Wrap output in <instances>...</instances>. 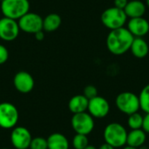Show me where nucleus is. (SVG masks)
I'll return each mask as SVG.
<instances>
[{
  "instance_id": "obj_31",
  "label": "nucleus",
  "mask_w": 149,
  "mask_h": 149,
  "mask_svg": "<svg viewBox=\"0 0 149 149\" xmlns=\"http://www.w3.org/2000/svg\"><path fill=\"white\" fill-rule=\"evenodd\" d=\"M84 149H98L97 148H95L94 146H93V145H88L87 147H86Z\"/></svg>"
},
{
  "instance_id": "obj_3",
  "label": "nucleus",
  "mask_w": 149,
  "mask_h": 149,
  "mask_svg": "<svg viewBox=\"0 0 149 149\" xmlns=\"http://www.w3.org/2000/svg\"><path fill=\"white\" fill-rule=\"evenodd\" d=\"M0 8L3 17L18 20L30 11V2L29 0H3Z\"/></svg>"
},
{
  "instance_id": "obj_34",
  "label": "nucleus",
  "mask_w": 149,
  "mask_h": 149,
  "mask_svg": "<svg viewBox=\"0 0 149 149\" xmlns=\"http://www.w3.org/2000/svg\"><path fill=\"white\" fill-rule=\"evenodd\" d=\"M2 149H10V148H2Z\"/></svg>"
},
{
  "instance_id": "obj_8",
  "label": "nucleus",
  "mask_w": 149,
  "mask_h": 149,
  "mask_svg": "<svg viewBox=\"0 0 149 149\" xmlns=\"http://www.w3.org/2000/svg\"><path fill=\"white\" fill-rule=\"evenodd\" d=\"M20 31L26 33L35 34L36 32L43 30V17L34 12H27L18 20Z\"/></svg>"
},
{
  "instance_id": "obj_28",
  "label": "nucleus",
  "mask_w": 149,
  "mask_h": 149,
  "mask_svg": "<svg viewBox=\"0 0 149 149\" xmlns=\"http://www.w3.org/2000/svg\"><path fill=\"white\" fill-rule=\"evenodd\" d=\"M34 37H35V38H36L38 41H42V40L45 38V32H44V30L36 32V33L34 34Z\"/></svg>"
},
{
  "instance_id": "obj_26",
  "label": "nucleus",
  "mask_w": 149,
  "mask_h": 149,
  "mask_svg": "<svg viewBox=\"0 0 149 149\" xmlns=\"http://www.w3.org/2000/svg\"><path fill=\"white\" fill-rule=\"evenodd\" d=\"M141 129L146 134H149V113H145V115L143 116V122H142Z\"/></svg>"
},
{
  "instance_id": "obj_4",
  "label": "nucleus",
  "mask_w": 149,
  "mask_h": 149,
  "mask_svg": "<svg viewBox=\"0 0 149 149\" xmlns=\"http://www.w3.org/2000/svg\"><path fill=\"white\" fill-rule=\"evenodd\" d=\"M115 105L118 110L126 115L137 113L141 109L139 96L132 92L119 93L115 99Z\"/></svg>"
},
{
  "instance_id": "obj_30",
  "label": "nucleus",
  "mask_w": 149,
  "mask_h": 149,
  "mask_svg": "<svg viewBox=\"0 0 149 149\" xmlns=\"http://www.w3.org/2000/svg\"><path fill=\"white\" fill-rule=\"evenodd\" d=\"M122 149H138L137 148H134V147H131V146H128V145H126L123 147Z\"/></svg>"
},
{
  "instance_id": "obj_2",
  "label": "nucleus",
  "mask_w": 149,
  "mask_h": 149,
  "mask_svg": "<svg viewBox=\"0 0 149 149\" xmlns=\"http://www.w3.org/2000/svg\"><path fill=\"white\" fill-rule=\"evenodd\" d=\"M127 134L128 132L123 125L118 122H111L104 128L103 137L106 143L114 148H120L127 145Z\"/></svg>"
},
{
  "instance_id": "obj_14",
  "label": "nucleus",
  "mask_w": 149,
  "mask_h": 149,
  "mask_svg": "<svg viewBox=\"0 0 149 149\" xmlns=\"http://www.w3.org/2000/svg\"><path fill=\"white\" fill-rule=\"evenodd\" d=\"M89 100L83 94H77L72 97L68 102V108L73 114L87 111Z\"/></svg>"
},
{
  "instance_id": "obj_20",
  "label": "nucleus",
  "mask_w": 149,
  "mask_h": 149,
  "mask_svg": "<svg viewBox=\"0 0 149 149\" xmlns=\"http://www.w3.org/2000/svg\"><path fill=\"white\" fill-rule=\"evenodd\" d=\"M141 109L145 113H149V84L145 86L139 94Z\"/></svg>"
},
{
  "instance_id": "obj_5",
  "label": "nucleus",
  "mask_w": 149,
  "mask_h": 149,
  "mask_svg": "<svg viewBox=\"0 0 149 149\" xmlns=\"http://www.w3.org/2000/svg\"><path fill=\"white\" fill-rule=\"evenodd\" d=\"M127 17L124 10L115 6L105 10L101 14V22L110 31L121 28L126 24Z\"/></svg>"
},
{
  "instance_id": "obj_15",
  "label": "nucleus",
  "mask_w": 149,
  "mask_h": 149,
  "mask_svg": "<svg viewBox=\"0 0 149 149\" xmlns=\"http://www.w3.org/2000/svg\"><path fill=\"white\" fill-rule=\"evenodd\" d=\"M146 8V4L141 0H132L128 1L127 6L124 9V11L127 17H141L145 14Z\"/></svg>"
},
{
  "instance_id": "obj_11",
  "label": "nucleus",
  "mask_w": 149,
  "mask_h": 149,
  "mask_svg": "<svg viewBox=\"0 0 149 149\" xmlns=\"http://www.w3.org/2000/svg\"><path fill=\"white\" fill-rule=\"evenodd\" d=\"M20 28L17 20L6 17L0 18V38L3 41L10 42L15 40L19 35Z\"/></svg>"
},
{
  "instance_id": "obj_1",
  "label": "nucleus",
  "mask_w": 149,
  "mask_h": 149,
  "mask_svg": "<svg viewBox=\"0 0 149 149\" xmlns=\"http://www.w3.org/2000/svg\"><path fill=\"white\" fill-rule=\"evenodd\" d=\"M134 37L124 26L110 31L107 37V47L114 55H122L130 50Z\"/></svg>"
},
{
  "instance_id": "obj_24",
  "label": "nucleus",
  "mask_w": 149,
  "mask_h": 149,
  "mask_svg": "<svg viewBox=\"0 0 149 149\" xmlns=\"http://www.w3.org/2000/svg\"><path fill=\"white\" fill-rule=\"evenodd\" d=\"M83 95L85 97H86L88 100H91L96 96H98V90L97 88L93 86V85H89V86H86L85 88H84V91H83Z\"/></svg>"
},
{
  "instance_id": "obj_9",
  "label": "nucleus",
  "mask_w": 149,
  "mask_h": 149,
  "mask_svg": "<svg viewBox=\"0 0 149 149\" xmlns=\"http://www.w3.org/2000/svg\"><path fill=\"white\" fill-rule=\"evenodd\" d=\"M10 140L12 147L15 149H28L32 136L29 129L26 127L16 126L11 130Z\"/></svg>"
},
{
  "instance_id": "obj_18",
  "label": "nucleus",
  "mask_w": 149,
  "mask_h": 149,
  "mask_svg": "<svg viewBox=\"0 0 149 149\" xmlns=\"http://www.w3.org/2000/svg\"><path fill=\"white\" fill-rule=\"evenodd\" d=\"M147 141V134L141 128V129H134L131 130L127 134V145L137 148L145 145V142Z\"/></svg>"
},
{
  "instance_id": "obj_29",
  "label": "nucleus",
  "mask_w": 149,
  "mask_h": 149,
  "mask_svg": "<svg viewBox=\"0 0 149 149\" xmlns=\"http://www.w3.org/2000/svg\"><path fill=\"white\" fill-rule=\"evenodd\" d=\"M98 149H116L114 148L113 146H111V145H109V144H107V143H104V144H102L100 148Z\"/></svg>"
},
{
  "instance_id": "obj_7",
  "label": "nucleus",
  "mask_w": 149,
  "mask_h": 149,
  "mask_svg": "<svg viewBox=\"0 0 149 149\" xmlns=\"http://www.w3.org/2000/svg\"><path fill=\"white\" fill-rule=\"evenodd\" d=\"M71 125L76 134L88 135L94 129V118L88 113H79L72 115Z\"/></svg>"
},
{
  "instance_id": "obj_17",
  "label": "nucleus",
  "mask_w": 149,
  "mask_h": 149,
  "mask_svg": "<svg viewBox=\"0 0 149 149\" xmlns=\"http://www.w3.org/2000/svg\"><path fill=\"white\" fill-rule=\"evenodd\" d=\"M130 51L135 58H143L148 54V44L143 38H134L131 45Z\"/></svg>"
},
{
  "instance_id": "obj_25",
  "label": "nucleus",
  "mask_w": 149,
  "mask_h": 149,
  "mask_svg": "<svg viewBox=\"0 0 149 149\" xmlns=\"http://www.w3.org/2000/svg\"><path fill=\"white\" fill-rule=\"evenodd\" d=\"M9 58V51L2 44H0V65H3Z\"/></svg>"
},
{
  "instance_id": "obj_6",
  "label": "nucleus",
  "mask_w": 149,
  "mask_h": 149,
  "mask_svg": "<svg viewBox=\"0 0 149 149\" xmlns=\"http://www.w3.org/2000/svg\"><path fill=\"white\" fill-rule=\"evenodd\" d=\"M19 120V113L16 106L10 102L0 103V127L3 129L14 128Z\"/></svg>"
},
{
  "instance_id": "obj_13",
  "label": "nucleus",
  "mask_w": 149,
  "mask_h": 149,
  "mask_svg": "<svg viewBox=\"0 0 149 149\" xmlns=\"http://www.w3.org/2000/svg\"><path fill=\"white\" fill-rule=\"evenodd\" d=\"M127 29L134 38H143L148 33L149 23L143 17L130 18Z\"/></svg>"
},
{
  "instance_id": "obj_19",
  "label": "nucleus",
  "mask_w": 149,
  "mask_h": 149,
  "mask_svg": "<svg viewBox=\"0 0 149 149\" xmlns=\"http://www.w3.org/2000/svg\"><path fill=\"white\" fill-rule=\"evenodd\" d=\"M61 17L57 13L48 14L43 18V30L46 32H52L57 31L61 25Z\"/></svg>"
},
{
  "instance_id": "obj_10",
  "label": "nucleus",
  "mask_w": 149,
  "mask_h": 149,
  "mask_svg": "<svg viewBox=\"0 0 149 149\" xmlns=\"http://www.w3.org/2000/svg\"><path fill=\"white\" fill-rule=\"evenodd\" d=\"M87 112L94 119L106 118L110 113V104L107 99L98 95L89 100Z\"/></svg>"
},
{
  "instance_id": "obj_23",
  "label": "nucleus",
  "mask_w": 149,
  "mask_h": 149,
  "mask_svg": "<svg viewBox=\"0 0 149 149\" xmlns=\"http://www.w3.org/2000/svg\"><path fill=\"white\" fill-rule=\"evenodd\" d=\"M30 149H48L47 145V140L43 137H35L32 138L31 144H30Z\"/></svg>"
},
{
  "instance_id": "obj_35",
  "label": "nucleus",
  "mask_w": 149,
  "mask_h": 149,
  "mask_svg": "<svg viewBox=\"0 0 149 149\" xmlns=\"http://www.w3.org/2000/svg\"><path fill=\"white\" fill-rule=\"evenodd\" d=\"M2 1H3V0H0V2H2Z\"/></svg>"
},
{
  "instance_id": "obj_12",
  "label": "nucleus",
  "mask_w": 149,
  "mask_h": 149,
  "mask_svg": "<svg viewBox=\"0 0 149 149\" xmlns=\"http://www.w3.org/2000/svg\"><path fill=\"white\" fill-rule=\"evenodd\" d=\"M13 85L19 93H28L34 88L35 81L33 77L29 72L25 71H20L14 76Z\"/></svg>"
},
{
  "instance_id": "obj_33",
  "label": "nucleus",
  "mask_w": 149,
  "mask_h": 149,
  "mask_svg": "<svg viewBox=\"0 0 149 149\" xmlns=\"http://www.w3.org/2000/svg\"><path fill=\"white\" fill-rule=\"evenodd\" d=\"M146 2H147V6L149 8V0H146Z\"/></svg>"
},
{
  "instance_id": "obj_16",
  "label": "nucleus",
  "mask_w": 149,
  "mask_h": 149,
  "mask_svg": "<svg viewBox=\"0 0 149 149\" xmlns=\"http://www.w3.org/2000/svg\"><path fill=\"white\" fill-rule=\"evenodd\" d=\"M46 140L48 149H69L70 148L68 139L61 133H53Z\"/></svg>"
},
{
  "instance_id": "obj_27",
  "label": "nucleus",
  "mask_w": 149,
  "mask_h": 149,
  "mask_svg": "<svg viewBox=\"0 0 149 149\" xmlns=\"http://www.w3.org/2000/svg\"><path fill=\"white\" fill-rule=\"evenodd\" d=\"M127 3H128V0H114V6L119 9L124 10Z\"/></svg>"
},
{
  "instance_id": "obj_22",
  "label": "nucleus",
  "mask_w": 149,
  "mask_h": 149,
  "mask_svg": "<svg viewBox=\"0 0 149 149\" xmlns=\"http://www.w3.org/2000/svg\"><path fill=\"white\" fill-rule=\"evenodd\" d=\"M72 144L74 149H84L89 145V140L87 135L76 134L72 138Z\"/></svg>"
},
{
  "instance_id": "obj_32",
  "label": "nucleus",
  "mask_w": 149,
  "mask_h": 149,
  "mask_svg": "<svg viewBox=\"0 0 149 149\" xmlns=\"http://www.w3.org/2000/svg\"><path fill=\"white\" fill-rule=\"evenodd\" d=\"M138 149H148V147H146L145 145H143V146H141V147H140Z\"/></svg>"
},
{
  "instance_id": "obj_21",
  "label": "nucleus",
  "mask_w": 149,
  "mask_h": 149,
  "mask_svg": "<svg viewBox=\"0 0 149 149\" xmlns=\"http://www.w3.org/2000/svg\"><path fill=\"white\" fill-rule=\"evenodd\" d=\"M142 122H143V115L141 114L139 112L128 115L127 126L131 130L141 129L142 127Z\"/></svg>"
}]
</instances>
